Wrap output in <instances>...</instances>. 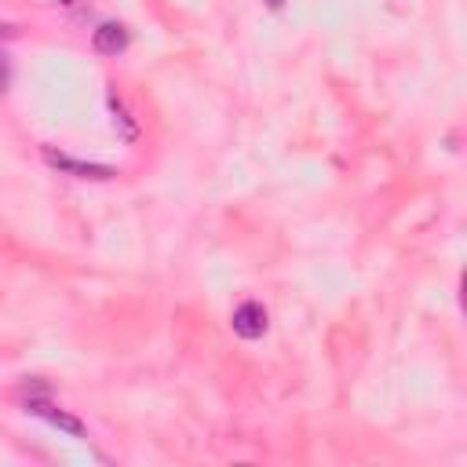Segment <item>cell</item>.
Segmentation results:
<instances>
[{"instance_id": "1", "label": "cell", "mask_w": 467, "mask_h": 467, "mask_svg": "<svg viewBox=\"0 0 467 467\" xmlns=\"http://www.w3.org/2000/svg\"><path fill=\"white\" fill-rule=\"evenodd\" d=\"M41 158L48 168L62 172V176H77V179H117V168L110 165H92V161H77L70 153H59L55 146H41Z\"/></svg>"}, {"instance_id": "2", "label": "cell", "mask_w": 467, "mask_h": 467, "mask_svg": "<svg viewBox=\"0 0 467 467\" xmlns=\"http://www.w3.org/2000/svg\"><path fill=\"white\" fill-rule=\"evenodd\" d=\"M22 406H26L29 416H37V420H45V423L59 427V431H66V435H73V438H88V427H85L81 420H77V416L62 413V409L52 402V395H45V398H29V402H22Z\"/></svg>"}, {"instance_id": "3", "label": "cell", "mask_w": 467, "mask_h": 467, "mask_svg": "<svg viewBox=\"0 0 467 467\" xmlns=\"http://www.w3.org/2000/svg\"><path fill=\"white\" fill-rule=\"evenodd\" d=\"M230 329H234V336H242V340H259L266 332V310L256 299H245L238 310H234Z\"/></svg>"}, {"instance_id": "4", "label": "cell", "mask_w": 467, "mask_h": 467, "mask_svg": "<svg viewBox=\"0 0 467 467\" xmlns=\"http://www.w3.org/2000/svg\"><path fill=\"white\" fill-rule=\"evenodd\" d=\"M92 48L99 55H121L128 48V29L121 22H102L95 33H92Z\"/></svg>"}, {"instance_id": "5", "label": "cell", "mask_w": 467, "mask_h": 467, "mask_svg": "<svg viewBox=\"0 0 467 467\" xmlns=\"http://www.w3.org/2000/svg\"><path fill=\"white\" fill-rule=\"evenodd\" d=\"M110 110H113V117H117V125H121V139H125V143H132V139L139 135V128L132 125V117H128V110L121 106V99H117V95H110Z\"/></svg>"}, {"instance_id": "6", "label": "cell", "mask_w": 467, "mask_h": 467, "mask_svg": "<svg viewBox=\"0 0 467 467\" xmlns=\"http://www.w3.org/2000/svg\"><path fill=\"white\" fill-rule=\"evenodd\" d=\"M45 395H52V383H45V380H26V383H19V398H22V402L45 398Z\"/></svg>"}, {"instance_id": "7", "label": "cell", "mask_w": 467, "mask_h": 467, "mask_svg": "<svg viewBox=\"0 0 467 467\" xmlns=\"http://www.w3.org/2000/svg\"><path fill=\"white\" fill-rule=\"evenodd\" d=\"M8 77H12V73H8V55H4V52H0V92H4V88H8Z\"/></svg>"}, {"instance_id": "8", "label": "cell", "mask_w": 467, "mask_h": 467, "mask_svg": "<svg viewBox=\"0 0 467 467\" xmlns=\"http://www.w3.org/2000/svg\"><path fill=\"white\" fill-rule=\"evenodd\" d=\"M266 4H270V8H282V0H266Z\"/></svg>"}, {"instance_id": "9", "label": "cell", "mask_w": 467, "mask_h": 467, "mask_svg": "<svg viewBox=\"0 0 467 467\" xmlns=\"http://www.w3.org/2000/svg\"><path fill=\"white\" fill-rule=\"evenodd\" d=\"M59 4H66V8H73V4H77V0H59Z\"/></svg>"}]
</instances>
